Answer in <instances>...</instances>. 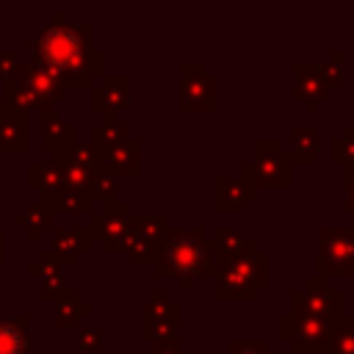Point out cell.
Masks as SVG:
<instances>
[{
	"instance_id": "16",
	"label": "cell",
	"mask_w": 354,
	"mask_h": 354,
	"mask_svg": "<svg viewBox=\"0 0 354 354\" xmlns=\"http://www.w3.org/2000/svg\"><path fill=\"white\" fill-rule=\"evenodd\" d=\"M28 274L36 277V279H41V290H39V299L41 301H50L53 304L66 290V285H64V266L55 260V254L50 249L41 252L39 260L28 266Z\"/></svg>"
},
{
	"instance_id": "20",
	"label": "cell",
	"mask_w": 354,
	"mask_h": 354,
	"mask_svg": "<svg viewBox=\"0 0 354 354\" xmlns=\"http://www.w3.org/2000/svg\"><path fill=\"white\" fill-rule=\"evenodd\" d=\"M210 243H213V260H216V266L230 263V260L241 257L243 252L257 249L254 246V238H243L232 224H218L216 227V235L210 238Z\"/></svg>"
},
{
	"instance_id": "27",
	"label": "cell",
	"mask_w": 354,
	"mask_h": 354,
	"mask_svg": "<svg viewBox=\"0 0 354 354\" xmlns=\"http://www.w3.org/2000/svg\"><path fill=\"white\" fill-rule=\"evenodd\" d=\"M130 227H133V235L149 243H160V238L169 230V216L166 213H130Z\"/></svg>"
},
{
	"instance_id": "9",
	"label": "cell",
	"mask_w": 354,
	"mask_h": 354,
	"mask_svg": "<svg viewBox=\"0 0 354 354\" xmlns=\"http://www.w3.org/2000/svg\"><path fill=\"white\" fill-rule=\"evenodd\" d=\"M180 329V304L166 296V290H155L152 299L141 304V337L152 346L177 340Z\"/></svg>"
},
{
	"instance_id": "15",
	"label": "cell",
	"mask_w": 354,
	"mask_h": 354,
	"mask_svg": "<svg viewBox=\"0 0 354 354\" xmlns=\"http://www.w3.org/2000/svg\"><path fill=\"white\" fill-rule=\"evenodd\" d=\"M94 238L88 232V227H55L53 224V254L61 266H72L77 263L88 249H91Z\"/></svg>"
},
{
	"instance_id": "40",
	"label": "cell",
	"mask_w": 354,
	"mask_h": 354,
	"mask_svg": "<svg viewBox=\"0 0 354 354\" xmlns=\"http://www.w3.org/2000/svg\"><path fill=\"white\" fill-rule=\"evenodd\" d=\"M144 354H191V351H183V348H180V340H169V343L152 346V348L144 351Z\"/></svg>"
},
{
	"instance_id": "38",
	"label": "cell",
	"mask_w": 354,
	"mask_h": 354,
	"mask_svg": "<svg viewBox=\"0 0 354 354\" xmlns=\"http://www.w3.org/2000/svg\"><path fill=\"white\" fill-rule=\"evenodd\" d=\"M340 185H343V202H340V210H343L346 216L354 218V171H351V169H343V180H340Z\"/></svg>"
},
{
	"instance_id": "42",
	"label": "cell",
	"mask_w": 354,
	"mask_h": 354,
	"mask_svg": "<svg viewBox=\"0 0 354 354\" xmlns=\"http://www.w3.org/2000/svg\"><path fill=\"white\" fill-rule=\"evenodd\" d=\"M268 354H290V351H268Z\"/></svg>"
},
{
	"instance_id": "12",
	"label": "cell",
	"mask_w": 354,
	"mask_h": 354,
	"mask_svg": "<svg viewBox=\"0 0 354 354\" xmlns=\"http://www.w3.org/2000/svg\"><path fill=\"white\" fill-rule=\"evenodd\" d=\"M293 77H296V83H293L290 97L299 100L307 113H315L318 102H324L329 97V86L324 83V77L318 72V64L315 61H296L293 64Z\"/></svg>"
},
{
	"instance_id": "41",
	"label": "cell",
	"mask_w": 354,
	"mask_h": 354,
	"mask_svg": "<svg viewBox=\"0 0 354 354\" xmlns=\"http://www.w3.org/2000/svg\"><path fill=\"white\" fill-rule=\"evenodd\" d=\"M0 260H3V227H0Z\"/></svg>"
},
{
	"instance_id": "4",
	"label": "cell",
	"mask_w": 354,
	"mask_h": 354,
	"mask_svg": "<svg viewBox=\"0 0 354 354\" xmlns=\"http://www.w3.org/2000/svg\"><path fill=\"white\" fill-rule=\"evenodd\" d=\"M315 277L337 279L354 277V224H324L318 227Z\"/></svg>"
},
{
	"instance_id": "5",
	"label": "cell",
	"mask_w": 354,
	"mask_h": 354,
	"mask_svg": "<svg viewBox=\"0 0 354 354\" xmlns=\"http://www.w3.org/2000/svg\"><path fill=\"white\" fill-rule=\"evenodd\" d=\"M177 105L183 113H216L218 111V77L207 75L202 61L180 64Z\"/></svg>"
},
{
	"instance_id": "17",
	"label": "cell",
	"mask_w": 354,
	"mask_h": 354,
	"mask_svg": "<svg viewBox=\"0 0 354 354\" xmlns=\"http://www.w3.org/2000/svg\"><path fill=\"white\" fill-rule=\"evenodd\" d=\"M216 299L218 301L252 304L257 299V290L230 263H221V266H216Z\"/></svg>"
},
{
	"instance_id": "19",
	"label": "cell",
	"mask_w": 354,
	"mask_h": 354,
	"mask_svg": "<svg viewBox=\"0 0 354 354\" xmlns=\"http://www.w3.org/2000/svg\"><path fill=\"white\" fill-rule=\"evenodd\" d=\"M254 199H257V194L252 188H246L238 177H227V174L216 177V210L218 213L235 216L243 210L246 202H254Z\"/></svg>"
},
{
	"instance_id": "1",
	"label": "cell",
	"mask_w": 354,
	"mask_h": 354,
	"mask_svg": "<svg viewBox=\"0 0 354 354\" xmlns=\"http://www.w3.org/2000/svg\"><path fill=\"white\" fill-rule=\"evenodd\" d=\"M30 50L33 61L58 75L66 88H91L105 75V55L91 47V25H69L64 14H55V22L30 39Z\"/></svg>"
},
{
	"instance_id": "10",
	"label": "cell",
	"mask_w": 354,
	"mask_h": 354,
	"mask_svg": "<svg viewBox=\"0 0 354 354\" xmlns=\"http://www.w3.org/2000/svg\"><path fill=\"white\" fill-rule=\"evenodd\" d=\"M88 105L102 119H116L130 105V77L127 75H102L100 83L88 88Z\"/></svg>"
},
{
	"instance_id": "6",
	"label": "cell",
	"mask_w": 354,
	"mask_h": 354,
	"mask_svg": "<svg viewBox=\"0 0 354 354\" xmlns=\"http://www.w3.org/2000/svg\"><path fill=\"white\" fill-rule=\"evenodd\" d=\"M288 313L337 324L340 315H343V290L332 288L329 279H321V277L313 274V277L304 279L301 288H296L290 293V310Z\"/></svg>"
},
{
	"instance_id": "25",
	"label": "cell",
	"mask_w": 354,
	"mask_h": 354,
	"mask_svg": "<svg viewBox=\"0 0 354 354\" xmlns=\"http://www.w3.org/2000/svg\"><path fill=\"white\" fill-rule=\"evenodd\" d=\"M230 266L260 293L268 288V254L260 252V249H252V252H243L241 257L230 260Z\"/></svg>"
},
{
	"instance_id": "31",
	"label": "cell",
	"mask_w": 354,
	"mask_h": 354,
	"mask_svg": "<svg viewBox=\"0 0 354 354\" xmlns=\"http://www.w3.org/2000/svg\"><path fill=\"white\" fill-rule=\"evenodd\" d=\"M28 185L36 188L39 194H55L61 188L55 166L53 163H30L28 166Z\"/></svg>"
},
{
	"instance_id": "14",
	"label": "cell",
	"mask_w": 354,
	"mask_h": 354,
	"mask_svg": "<svg viewBox=\"0 0 354 354\" xmlns=\"http://www.w3.org/2000/svg\"><path fill=\"white\" fill-rule=\"evenodd\" d=\"M80 138H77V127L75 124H69L61 113H55L53 108L50 111H41V116H39V144H41V149L44 152H53V155H58V152H64V149H69L72 144H77Z\"/></svg>"
},
{
	"instance_id": "39",
	"label": "cell",
	"mask_w": 354,
	"mask_h": 354,
	"mask_svg": "<svg viewBox=\"0 0 354 354\" xmlns=\"http://www.w3.org/2000/svg\"><path fill=\"white\" fill-rule=\"evenodd\" d=\"M17 64L19 61H17V53L14 50H0V77H8Z\"/></svg>"
},
{
	"instance_id": "11",
	"label": "cell",
	"mask_w": 354,
	"mask_h": 354,
	"mask_svg": "<svg viewBox=\"0 0 354 354\" xmlns=\"http://www.w3.org/2000/svg\"><path fill=\"white\" fill-rule=\"evenodd\" d=\"M11 75H17V77L39 97V102L44 105V111H50L55 102H61V100L66 97V83H64L58 75H53L50 69H44L41 64H36V61L17 64Z\"/></svg>"
},
{
	"instance_id": "35",
	"label": "cell",
	"mask_w": 354,
	"mask_h": 354,
	"mask_svg": "<svg viewBox=\"0 0 354 354\" xmlns=\"http://www.w3.org/2000/svg\"><path fill=\"white\" fill-rule=\"evenodd\" d=\"M155 252H158V243H149V241H144V238H138V235H133L130 243L124 246V254H127L133 263H141V266H152Z\"/></svg>"
},
{
	"instance_id": "2",
	"label": "cell",
	"mask_w": 354,
	"mask_h": 354,
	"mask_svg": "<svg viewBox=\"0 0 354 354\" xmlns=\"http://www.w3.org/2000/svg\"><path fill=\"white\" fill-rule=\"evenodd\" d=\"M155 277H174L183 290H191L196 277H216L213 243L202 224L196 227H171L158 243L152 260Z\"/></svg>"
},
{
	"instance_id": "30",
	"label": "cell",
	"mask_w": 354,
	"mask_h": 354,
	"mask_svg": "<svg viewBox=\"0 0 354 354\" xmlns=\"http://www.w3.org/2000/svg\"><path fill=\"white\" fill-rule=\"evenodd\" d=\"M329 160L337 163L340 169L354 171V124H343L340 136L329 141Z\"/></svg>"
},
{
	"instance_id": "36",
	"label": "cell",
	"mask_w": 354,
	"mask_h": 354,
	"mask_svg": "<svg viewBox=\"0 0 354 354\" xmlns=\"http://www.w3.org/2000/svg\"><path fill=\"white\" fill-rule=\"evenodd\" d=\"M218 354H268V340L263 337H232Z\"/></svg>"
},
{
	"instance_id": "8",
	"label": "cell",
	"mask_w": 354,
	"mask_h": 354,
	"mask_svg": "<svg viewBox=\"0 0 354 354\" xmlns=\"http://www.w3.org/2000/svg\"><path fill=\"white\" fill-rule=\"evenodd\" d=\"M335 335V324L296 315V313H282L279 315V337L293 348V351H324L329 348Z\"/></svg>"
},
{
	"instance_id": "26",
	"label": "cell",
	"mask_w": 354,
	"mask_h": 354,
	"mask_svg": "<svg viewBox=\"0 0 354 354\" xmlns=\"http://www.w3.org/2000/svg\"><path fill=\"white\" fill-rule=\"evenodd\" d=\"M127 138H133V133H130V127L122 124L119 119H102V122H97V124L88 130V144H91L97 152H105V149H111V147H116V144H122V141H127Z\"/></svg>"
},
{
	"instance_id": "29",
	"label": "cell",
	"mask_w": 354,
	"mask_h": 354,
	"mask_svg": "<svg viewBox=\"0 0 354 354\" xmlns=\"http://www.w3.org/2000/svg\"><path fill=\"white\" fill-rule=\"evenodd\" d=\"M53 221H55V216H53L41 202H36V205H30V207H25V210H19V213L14 216V224H17V227H25L33 241L41 235L44 227H53Z\"/></svg>"
},
{
	"instance_id": "13",
	"label": "cell",
	"mask_w": 354,
	"mask_h": 354,
	"mask_svg": "<svg viewBox=\"0 0 354 354\" xmlns=\"http://www.w3.org/2000/svg\"><path fill=\"white\" fill-rule=\"evenodd\" d=\"M100 163L119 180V177H138L144 169V144L141 138H127L105 152H100Z\"/></svg>"
},
{
	"instance_id": "34",
	"label": "cell",
	"mask_w": 354,
	"mask_h": 354,
	"mask_svg": "<svg viewBox=\"0 0 354 354\" xmlns=\"http://www.w3.org/2000/svg\"><path fill=\"white\" fill-rule=\"evenodd\" d=\"M318 72L324 77V83L329 88H340L343 80H346V58H343V50H329L326 61L318 64Z\"/></svg>"
},
{
	"instance_id": "33",
	"label": "cell",
	"mask_w": 354,
	"mask_h": 354,
	"mask_svg": "<svg viewBox=\"0 0 354 354\" xmlns=\"http://www.w3.org/2000/svg\"><path fill=\"white\" fill-rule=\"evenodd\" d=\"M326 354H354V315H348V313L340 315Z\"/></svg>"
},
{
	"instance_id": "32",
	"label": "cell",
	"mask_w": 354,
	"mask_h": 354,
	"mask_svg": "<svg viewBox=\"0 0 354 354\" xmlns=\"http://www.w3.org/2000/svg\"><path fill=\"white\" fill-rule=\"evenodd\" d=\"M55 158H61V160H66V163H72V166H80V169H86V171H94V169L100 166V152H97L88 141H77V144H72L69 149L58 152Z\"/></svg>"
},
{
	"instance_id": "21",
	"label": "cell",
	"mask_w": 354,
	"mask_h": 354,
	"mask_svg": "<svg viewBox=\"0 0 354 354\" xmlns=\"http://www.w3.org/2000/svg\"><path fill=\"white\" fill-rule=\"evenodd\" d=\"M321 152V138L315 124H293L290 127V144H288V158L290 163H307L313 166Z\"/></svg>"
},
{
	"instance_id": "3",
	"label": "cell",
	"mask_w": 354,
	"mask_h": 354,
	"mask_svg": "<svg viewBox=\"0 0 354 354\" xmlns=\"http://www.w3.org/2000/svg\"><path fill=\"white\" fill-rule=\"evenodd\" d=\"M241 183L254 194L260 188H290L293 185V163L282 149V138H257L254 160L241 163Z\"/></svg>"
},
{
	"instance_id": "28",
	"label": "cell",
	"mask_w": 354,
	"mask_h": 354,
	"mask_svg": "<svg viewBox=\"0 0 354 354\" xmlns=\"http://www.w3.org/2000/svg\"><path fill=\"white\" fill-rule=\"evenodd\" d=\"M88 196L91 202H113L119 199V180L100 163L94 171H91V183H88Z\"/></svg>"
},
{
	"instance_id": "18",
	"label": "cell",
	"mask_w": 354,
	"mask_h": 354,
	"mask_svg": "<svg viewBox=\"0 0 354 354\" xmlns=\"http://www.w3.org/2000/svg\"><path fill=\"white\" fill-rule=\"evenodd\" d=\"M28 149V116L0 100V152Z\"/></svg>"
},
{
	"instance_id": "37",
	"label": "cell",
	"mask_w": 354,
	"mask_h": 354,
	"mask_svg": "<svg viewBox=\"0 0 354 354\" xmlns=\"http://www.w3.org/2000/svg\"><path fill=\"white\" fill-rule=\"evenodd\" d=\"M77 348L80 351H100L102 348V329L97 326H83L77 332Z\"/></svg>"
},
{
	"instance_id": "23",
	"label": "cell",
	"mask_w": 354,
	"mask_h": 354,
	"mask_svg": "<svg viewBox=\"0 0 354 354\" xmlns=\"http://www.w3.org/2000/svg\"><path fill=\"white\" fill-rule=\"evenodd\" d=\"M88 313H91V301L80 299V293L72 290V288H66V290L53 301V324L61 326V329L77 326V321H80L83 315H88Z\"/></svg>"
},
{
	"instance_id": "24",
	"label": "cell",
	"mask_w": 354,
	"mask_h": 354,
	"mask_svg": "<svg viewBox=\"0 0 354 354\" xmlns=\"http://www.w3.org/2000/svg\"><path fill=\"white\" fill-rule=\"evenodd\" d=\"M28 315H0V354H28Z\"/></svg>"
},
{
	"instance_id": "7",
	"label": "cell",
	"mask_w": 354,
	"mask_h": 354,
	"mask_svg": "<svg viewBox=\"0 0 354 354\" xmlns=\"http://www.w3.org/2000/svg\"><path fill=\"white\" fill-rule=\"evenodd\" d=\"M130 213L133 210L124 199H113V202H105L100 210H91L86 227H88L91 238L102 243L105 252H124V246L133 238Z\"/></svg>"
},
{
	"instance_id": "22",
	"label": "cell",
	"mask_w": 354,
	"mask_h": 354,
	"mask_svg": "<svg viewBox=\"0 0 354 354\" xmlns=\"http://www.w3.org/2000/svg\"><path fill=\"white\" fill-rule=\"evenodd\" d=\"M41 205L55 216V213H66V216H91V196L83 191H72V188H58L55 194H41Z\"/></svg>"
}]
</instances>
